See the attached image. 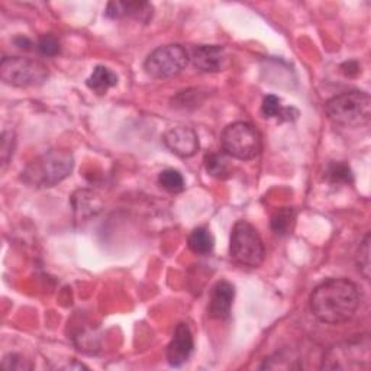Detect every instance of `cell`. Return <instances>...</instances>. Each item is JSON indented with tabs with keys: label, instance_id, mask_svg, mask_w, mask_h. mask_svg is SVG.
Here are the masks:
<instances>
[{
	"label": "cell",
	"instance_id": "cell-1",
	"mask_svg": "<svg viewBox=\"0 0 371 371\" xmlns=\"http://www.w3.org/2000/svg\"><path fill=\"white\" fill-rule=\"evenodd\" d=\"M361 303L360 290L347 279H329L321 283L311 296V311L323 323L338 325L350 321Z\"/></svg>",
	"mask_w": 371,
	"mask_h": 371
},
{
	"label": "cell",
	"instance_id": "cell-2",
	"mask_svg": "<svg viewBox=\"0 0 371 371\" xmlns=\"http://www.w3.org/2000/svg\"><path fill=\"white\" fill-rule=\"evenodd\" d=\"M73 154L65 150H50L31 161L22 172V180L37 189L54 187L73 172Z\"/></svg>",
	"mask_w": 371,
	"mask_h": 371
},
{
	"label": "cell",
	"instance_id": "cell-3",
	"mask_svg": "<svg viewBox=\"0 0 371 371\" xmlns=\"http://www.w3.org/2000/svg\"><path fill=\"white\" fill-rule=\"evenodd\" d=\"M325 112L333 125L345 128L364 126L371 118V99L365 92H345L328 100Z\"/></svg>",
	"mask_w": 371,
	"mask_h": 371
},
{
	"label": "cell",
	"instance_id": "cell-4",
	"mask_svg": "<svg viewBox=\"0 0 371 371\" xmlns=\"http://www.w3.org/2000/svg\"><path fill=\"white\" fill-rule=\"evenodd\" d=\"M370 336L358 338L331 347L322 360L323 370H368L370 368Z\"/></svg>",
	"mask_w": 371,
	"mask_h": 371
},
{
	"label": "cell",
	"instance_id": "cell-5",
	"mask_svg": "<svg viewBox=\"0 0 371 371\" xmlns=\"http://www.w3.org/2000/svg\"><path fill=\"white\" fill-rule=\"evenodd\" d=\"M221 143L228 155L243 161L254 160L262 150L258 129L248 122H235L228 125L222 132Z\"/></svg>",
	"mask_w": 371,
	"mask_h": 371
},
{
	"label": "cell",
	"instance_id": "cell-6",
	"mask_svg": "<svg viewBox=\"0 0 371 371\" xmlns=\"http://www.w3.org/2000/svg\"><path fill=\"white\" fill-rule=\"evenodd\" d=\"M231 257L241 265L260 267L265 257L262 240L257 229L247 221H238L231 232Z\"/></svg>",
	"mask_w": 371,
	"mask_h": 371
},
{
	"label": "cell",
	"instance_id": "cell-7",
	"mask_svg": "<svg viewBox=\"0 0 371 371\" xmlns=\"http://www.w3.org/2000/svg\"><path fill=\"white\" fill-rule=\"evenodd\" d=\"M0 77L15 87H35L47 82L48 69L38 60L5 57L0 62Z\"/></svg>",
	"mask_w": 371,
	"mask_h": 371
},
{
	"label": "cell",
	"instance_id": "cell-8",
	"mask_svg": "<svg viewBox=\"0 0 371 371\" xmlns=\"http://www.w3.org/2000/svg\"><path fill=\"white\" fill-rule=\"evenodd\" d=\"M189 52L179 44L162 45L145 60V72L155 79H170L180 74L189 64Z\"/></svg>",
	"mask_w": 371,
	"mask_h": 371
},
{
	"label": "cell",
	"instance_id": "cell-9",
	"mask_svg": "<svg viewBox=\"0 0 371 371\" xmlns=\"http://www.w3.org/2000/svg\"><path fill=\"white\" fill-rule=\"evenodd\" d=\"M162 143L173 154L189 158L199 150L197 133L189 126H176L162 135Z\"/></svg>",
	"mask_w": 371,
	"mask_h": 371
},
{
	"label": "cell",
	"instance_id": "cell-10",
	"mask_svg": "<svg viewBox=\"0 0 371 371\" xmlns=\"http://www.w3.org/2000/svg\"><path fill=\"white\" fill-rule=\"evenodd\" d=\"M194 350V341L190 328L186 323H179L175 329L173 338L167 347V360L173 367H180L189 361Z\"/></svg>",
	"mask_w": 371,
	"mask_h": 371
},
{
	"label": "cell",
	"instance_id": "cell-11",
	"mask_svg": "<svg viewBox=\"0 0 371 371\" xmlns=\"http://www.w3.org/2000/svg\"><path fill=\"white\" fill-rule=\"evenodd\" d=\"M233 297H235V287L226 280L218 282L211 290L209 306H208L209 316L221 321L229 318Z\"/></svg>",
	"mask_w": 371,
	"mask_h": 371
},
{
	"label": "cell",
	"instance_id": "cell-12",
	"mask_svg": "<svg viewBox=\"0 0 371 371\" xmlns=\"http://www.w3.org/2000/svg\"><path fill=\"white\" fill-rule=\"evenodd\" d=\"M192 60L197 70L204 73H216L223 69L226 54L219 45H200L193 50Z\"/></svg>",
	"mask_w": 371,
	"mask_h": 371
},
{
	"label": "cell",
	"instance_id": "cell-13",
	"mask_svg": "<svg viewBox=\"0 0 371 371\" xmlns=\"http://www.w3.org/2000/svg\"><path fill=\"white\" fill-rule=\"evenodd\" d=\"M106 16L111 19L133 18L148 22L153 18V6L147 2H111L106 8Z\"/></svg>",
	"mask_w": 371,
	"mask_h": 371
},
{
	"label": "cell",
	"instance_id": "cell-14",
	"mask_svg": "<svg viewBox=\"0 0 371 371\" xmlns=\"http://www.w3.org/2000/svg\"><path fill=\"white\" fill-rule=\"evenodd\" d=\"M87 87L97 94H105L118 84V76L105 65H97L86 82Z\"/></svg>",
	"mask_w": 371,
	"mask_h": 371
},
{
	"label": "cell",
	"instance_id": "cell-15",
	"mask_svg": "<svg viewBox=\"0 0 371 371\" xmlns=\"http://www.w3.org/2000/svg\"><path fill=\"white\" fill-rule=\"evenodd\" d=\"M189 248L197 255H208L215 247V240L211 231L205 226H199L192 231L189 237Z\"/></svg>",
	"mask_w": 371,
	"mask_h": 371
},
{
	"label": "cell",
	"instance_id": "cell-16",
	"mask_svg": "<svg viewBox=\"0 0 371 371\" xmlns=\"http://www.w3.org/2000/svg\"><path fill=\"white\" fill-rule=\"evenodd\" d=\"M261 112L265 118H277L280 121H292L297 116V115H292V113H297L293 108H283L280 97L275 94H268L264 97Z\"/></svg>",
	"mask_w": 371,
	"mask_h": 371
},
{
	"label": "cell",
	"instance_id": "cell-17",
	"mask_svg": "<svg viewBox=\"0 0 371 371\" xmlns=\"http://www.w3.org/2000/svg\"><path fill=\"white\" fill-rule=\"evenodd\" d=\"M325 179L332 184H351L354 180L350 165L343 161L329 162L325 170Z\"/></svg>",
	"mask_w": 371,
	"mask_h": 371
},
{
	"label": "cell",
	"instance_id": "cell-18",
	"mask_svg": "<svg viewBox=\"0 0 371 371\" xmlns=\"http://www.w3.org/2000/svg\"><path fill=\"white\" fill-rule=\"evenodd\" d=\"M205 168L208 175H211L215 179H228L232 173V168L229 161L226 160L225 155L211 153L205 157Z\"/></svg>",
	"mask_w": 371,
	"mask_h": 371
},
{
	"label": "cell",
	"instance_id": "cell-19",
	"mask_svg": "<svg viewBox=\"0 0 371 371\" xmlns=\"http://www.w3.org/2000/svg\"><path fill=\"white\" fill-rule=\"evenodd\" d=\"M296 222V212L292 208H280L272 216V229L277 235H289Z\"/></svg>",
	"mask_w": 371,
	"mask_h": 371
},
{
	"label": "cell",
	"instance_id": "cell-20",
	"mask_svg": "<svg viewBox=\"0 0 371 371\" xmlns=\"http://www.w3.org/2000/svg\"><path fill=\"white\" fill-rule=\"evenodd\" d=\"M297 357L293 353H287V351H282L277 353L275 355H272L270 358L264 360V364L261 365L262 370H294V368H300L301 364H297Z\"/></svg>",
	"mask_w": 371,
	"mask_h": 371
},
{
	"label": "cell",
	"instance_id": "cell-21",
	"mask_svg": "<svg viewBox=\"0 0 371 371\" xmlns=\"http://www.w3.org/2000/svg\"><path fill=\"white\" fill-rule=\"evenodd\" d=\"M73 205L76 214H80V216H90L94 214V211H99L100 208L96 196L87 190H79L73 196Z\"/></svg>",
	"mask_w": 371,
	"mask_h": 371
},
{
	"label": "cell",
	"instance_id": "cell-22",
	"mask_svg": "<svg viewBox=\"0 0 371 371\" xmlns=\"http://www.w3.org/2000/svg\"><path fill=\"white\" fill-rule=\"evenodd\" d=\"M158 184L168 193H180L184 190L183 176L173 168H167L158 176Z\"/></svg>",
	"mask_w": 371,
	"mask_h": 371
},
{
	"label": "cell",
	"instance_id": "cell-23",
	"mask_svg": "<svg viewBox=\"0 0 371 371\" xmlns=\"http://www.w3.org/2000/svg\"><path fill=\"white\" fill-rule=\"evenodd\" d=\"M357 268L365 280L370 279V233L365 235L357 253Z\"/></svg>",
	"mask_w": 371,
	"mask_h": 371
},
{
	"label": "cell",
	"instance_id": "cell-24",
	"mask_svg": "<svg viewBox=\"0 0 371 371\" xmlns=\"http://www.w3.org/2000/svg\"><path fill=\"white\" fill-rule=\"evenodd\" d=\"M37 48H38V51H40L43 55L54 57V55L60 54V41H58L57 37L51 35V33H47V35H43V37L38 40Z\"/></svg>",
	"mask_w": 371,
	"mask_h": 371
},
{
	"label": "cell",
	"instance_id": "cell-25",
	"mask_svg": "<svg viewBox=\"0 0 371 371\" xmlns=\"http://www.w3.org/2000/svg\"><path fill=\"white\" fill-rule=\"evenodd\" d=\"M2 367L8 370H29L31 364H28V361L19 354H9L4 358Z\"/></svg>",
	"mask_w": 371,
	"mask_h": 371
},
{
	"label": "cell",
	"instance_id": "cell-26",
	"mask_svg": "<svg viewBox=\"0 0 371 371\" xmlns=\"http://www.w3.org/2000/svg\"><path fill=\"white\" fill-rule=\"evenodd\" d=\"M13 147H15V135L12 132H4L2 135V160L4 165L8 164L9 158L13 154Z\"/></svg>",
	"mask_w": 371,
	"mask_h": 371
},
{
	"label": "cell",
	"instance_id": "cell-27",
	"mask_svg": "<svg viewBox=\"0 0 371 371\" xmlns=\"http://www.w3.org/2000/svg\"><path fill=\"white\" fill-rule=\"evenodd\" d=\"M18 45H19V48H25V50H29V47H31V41L29 40H26V38H18L16 41H15Z\"/></svg>",
	"mask_w": 371,
	"mask_h": 371
}]
</instances>
